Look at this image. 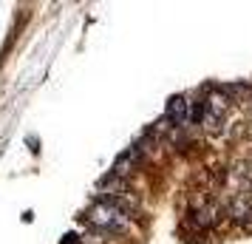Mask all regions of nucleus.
I'll return each instance as SVG.
<instances>
[{"label":"nucleus","instance_id":"nucleus-1","mask_svg":"<svg viewBox=\"0 0 252 244\" xmlns=\"http://www.w3.org/2000/svg\"><path fill=\"white\" fill-rule=\"evenodd\" d=\"M80 219L85 221L91 230H99V233H105V236H127V233H130V221L122 219L114 210L96 205V202H94L91 210H88L85 216H80Z\"/></svg>","mask_w":252,"mask_h":244},{"label":"nucleus","instance_id":"nucleus-3","mask_svg":"<svg viewBox=\"0 0 252 244\" xmlns=\"http://www.w3.org/2000/svg\"><path fill=\"white\" fill-rule=\"evenodd\" d=\"M164 116L170 119L173 128H190V100H187L184 94H176V97H170Z\"/></svg>","mask_w":252,"mask_h":244},{"label":"nucleus","instance_id":"nucleus-5","mask_svg":"<svg viewBox=\"0 0 252 244\" xmlns=\"http://www.w3.org/2000/svg\"><path fill=\"white\" fill-rule=\"evenodd\" d=\"M207 114H210V108H207V97H195V100H190V128L201 131Z\"/></svg>","mask_w":252,"mask_h":244},{"label":"nucleus","instance_id":"nucleus-2","mask_svg":"<svg viewBox=\"0 0 252 244\" xmlns=\"http://www.w3.org/2000/svg\"><path fill=\"white\" fill-rule=\"evenodd\" d=\"M229 221L238 230H252V193H229Z\"/></svg>","mask_w":252,"mask_h":244},{"label":"nucleus","instance_id":"nucleus-4","mask_svg":"<svg viewBox=\"0 0 252 244\" xmlns=\"http://www.w3.org/2000/svg\"><path fill=\"white\" fill-rule=\"evenodd\" d=\"M207 108H210V114L227 119V114L235 108V103H232V97H229V94H224L218 85H213V88L207 91Z\"/></svg>","mask_w":252,"mask_h":244}]
</instances>
